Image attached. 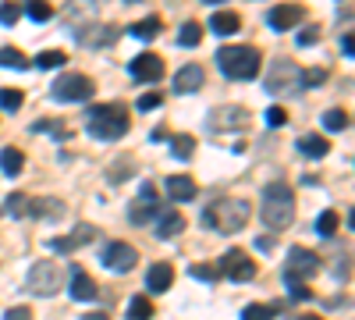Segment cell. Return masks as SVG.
Wrapping results in <instances>:
<instances>
[{
    "label": "cell",
    "mask_w": 355,
    "mask_h": 320,
    "mask_svg": "<svg viewBox=\"0 0 355 320\" xmlns=\"http://www.w3.org/2000/svg\"><path fill=\"white\" fill-rule=\"evenodd\" d=\"M0 68H11V71H25L28 68V57L15 47H0Z\"/></svg>",
    "instance_id": "cell-28"
},
{
    "label": "cell",
    "mask_w": 355,
    "mask_h": 320,
    "mask_svg": "<svg viewBox=\"0 0 355 320\" xmlns=\"http://www.w3.org/2000/svg\"><path fill=\"white\" fill-rule=\"evenodd\" d=\"M164 192H167V199H174V203H189V199H196L199 185L189 178V174H171V178L164 182Z\"/></svg>",
    "instance_id": "cell-18"
},
{
    "label": "cell",
    "mask_w": 355,
    "mask_h": 320,
    "mask_svg": "<svg viewBox=\"0 0 355 320\" xmlns=\"http://www.w3.org/2000/svg\"><path fill=\"white\" fill-rule=\"evenodd\" d=\"M299 320H323V317H299Z\"/></svg>",
    "instance_id": "cell-52"
},
{
    "label": "cell",
    "mask_w": 355,
    "mask_h": 320,
    "mask_svg": "<svg viewBox=\"0 0 355 320\" xmlns=\"http://www.w3.org/2000/svg\"><path fill=\"white\" fill-rule=\"evenodd\" d=\"M192 278H196V281H217L220 271H217L214 264H196V267H192Z\"/></svg>",
    "instance_id": "cell-40"
},
{
    "label": "cell",
    "mask_w": 355,
    "mask_h": 320,
    "mask_svg": "<svg viewBox=\"0 0 355 320\" xmlns=\"http://www.w3.org/2000/svg\"><path fill=\"white\" fill-rule=\"evenodd\" d=\"M160 18H146V22H135V25H128V33L135 36V40H153L157 33H160Z\"/></svg>",
    "instance_id": "cell-30"
},
{
    "label": "cell",
    "mask_w": 355,
    "mask_h": 320,
    "mask_svg": "<svg viewBox=\"0 0 355 320\" xmlns=\"http://www.w3.org/2000/svg\"><path fill=\"white\" fill-rule=\"evenodd\" d=\"M192 153H196V139L192 135H171V157L189 160Z\"/></svg>",
    "instance_id": "cell-29"
},
{
    "label": "cell",
    "mask_w": 355,
    "mask_h": 320,
    "mask_svg": "<svg viewBox=\"0 0 355 320\" xmlns=\"http://www.w3.org/2000/svg\"><path fill=\"white\" fill-rule=\"evenodd\" d=\"M266 125H270V128H284L288 125V110L284 107H270V110H266Z\"/></svg>",
    "instance_id": "cell-43"
},
{
    "label": "cell",
    "mask_w": 355,
    "mask_h": 320,
    "mask_svg": "<svg viewBox=\"0 0 355 320\" xmlns=\"http://www.w3.org/2000/svg\"><path fill=\"white\" fill-rule=\"evenodd\" d=\"M0 107L15 114V110L21 107V93H18V90H0Z\"/></svg>",
    "instance_id": "cell-41"
},
{
    "label": "cell",
    "mask_w": 355,
    "mask_h": 320,
    "mask_svg": "<svg viewBox=\"0 0 355 320\" xmlns=\"http://www.w3.org/2000/svg\"><path fill=\"white\" fill-rule=\"evenodd\" d=\"M28 217H36V221H57L64 214V203L61 199H53V196H43V199H28Z\"/></svg>",
    "instance_id": "cell-19"
},
{
    "label": "cell",
    "mask_w": 355,
    "mask_h": 320,
    "mask_svg": "<svg viewBox=\"0 0 355 320\" xmlns=\"http://www.w3.org/2000/svg\"><path fill=\"white\" fill-rule=\"evenodd\" d=\"M128 4H135V0H128Z\"/></svg>",
    "instance_id": "cell-53"
},
{
    "label": "cell",
    "mask_w": 355,
    "mask_h": 320,
    "mask_svg": "<svg viewBox=\"0 0 355 320\" xmlns=\"http://www.w3.org/2000/svg\"><path fill=\"white\" fill-rule=\"evenodd\" d=\"M117 40V25H85V28H78V43L82 47H89V50H100V47H107V43H114Z\"/></svg>",
    "instance_id": "cell-15"
},
{
    "label": "cell",
    "mask_w": 355,
    "mask_h": 320,
    "mask_svg": "<svg viewBox=\"0 0 355 320\" xmlns=\"http://www.w3.org/2000/svg\"><path fill=\"white\" fill-rule=\"evenodd\" d=\"M25 167V153L18 146H8V150H0V171L8 174V178H18Z\"/></svg>",
    "instance_id": "cell-24"
},
{
    "label": "cell",
    "mask_w": 355,
    "mask_h": 320,
    "mask_svg": "<svg viewBox=\"0 0 355 320\" xmlns=\"http://www.w3.org/2000/svg\"><path fill=\"white\" fill-rule=\"evenodd\" d=\"M153 217H160V203L157 199H135L132 203V210H128L132 224H150Z\"/></svg>",
    "instance_id": "cell-22"
},
{
    "label": "cell",
    "mask_w": 355,
    "mask_h": 320,
    "mask_svg": "<svg viewBox=\"0 0 355 320\" xmlns=\"http://www.w3.org/2000/svg\"><path fill=\"white\" fill-rule=\"evenodd\" d=\"M338 224H341V217H338V210H323L320 217H316V231L323 239H331L334 231H338Z\"/></svg>",
    "instance_id": "cell-32"
},
{
    "label": "cell",
    "mask_w": 355,
    "mask_h": 320,
    "mask_svg": "<svg viewBox=\"0 0 355 320\" xmlns=\"http://www.w3.org/2000/svg\"><path fill=\"white\" fill-rule=\"evenodd\" d=\"M206 125H210L214 135H220V132H245L252 125V118H249L245 107H234L231 103V107H214L210 118H206Z\"/></svg>",
    "instance_id": "cell-8"
},
{
    "label": "cell",
    "mask_w": 355,
    "mask_h": 320,
    "mask_svg": "<svg viewBox=\"0 0 355 320\" xmlns=\"http://www.w3.org/2000/svg\"><path fill=\"white\" fill-rule=\"evenodd\" d=\"M53 100H61V103H82L96 93V82L89 78V75H78V71H64L61 78L53 82Z\"/></svg>",
    "instance_id": "cell-6"
},
{
    "label": "cell",
    "mask_w": 355,
    "mask_h": 320,
    "mask_svg": "<svg viewBox=\"0 0 355 320\" xmlns=\"http://www.w3.org/2000/svg\"><path fill=\"white\" fill-rule=\"evenodd\" d=\"M266 93L270 96H299L302 93V68L295 61H288V57H277L266 68Z\"/></svg>",
    "instance_id": "cell-5"
},
{
    "label": "cell",
    "mask_w": 355,
    "mask_h": 320,
    "mask_svg": "<svg viewBox=\"0 0 355 320\" xmlns=\"http://www.w3.org/2000/svg\"><path fill=\"white\" fill-rule=\"evenodd\" d=\"M18 18H21L18 4H11V0H4V4H0V25H15Z\"/></svg>",
    "instance_id": "cell-42"
},
{
    "label": "cell",
    "mask_w": 355,
    "mask_h": 320,
    "mask_svg": "<svg viewBox=\"0 0 355 320\" xmlns=\"http://www.w3.org/2000/svg\"><path fill=\"white\" fill-rule=\"evenodd\" d=\"M174 285V267L171 264H153L150 271H146V288L157 296V292H167V288Z\"/></svg>",
    "instance_id": "cell-21"
},
{
    "label": "cell",
    "mask_w": 355,
    "mask_h": 320,
    "mask_svg": "<svg viewBox=\"0 0 355 320\" xmlns=\"http://www.w3.org/2000/svg\"><path fill=\"white\" fill-rule=\"evenodd\" d=\"M96 292H100L96 281L89 278L82 267H75V271H71V299H78V303H93Z\"/></svg>",
    "instance_id": "cell-20"
},
{
    "label": "cell",
    "mask_w": 355,
    "mask_h": 320,
    "mask_svg": "<svg viewBox=\"0 0 355 320\" xmlns=\"http://www.w3.org/2000/svg\"><path fill=\"white\" fill-rule=\"evenodd\" d=\"M341 53H345V57L355 53V50H352V36H341Z\"/></svg>",
    "instance_id": "cell-49"
},
{
    "label": "cell",
    "mask_w": 355,
    "mask_h": 320,
    "mask_svg": "<svg viewBox=\"0 0 355 320\" xmlns=\"http://www.w3.org/2000/svg\"><path fill=\"white\" fill-rule=\"evenodd\" d=\"M33 132H46V135H57V139H68V135H71V128H68L64 121H50V118L36 121V125H33Z\"/></svg>",
    "instance_id": "cell-36"
},
{
    "label": "cell",
    "mask_w": 355,
    "mask_h": 320,
    "mask_svg": "<svg viewBox=\"0 0 355 320\" xmlns=\"http://www.w3.org/2000/svg\"><path fill=\"white\" fill-rule=\"evenodd\" d=\"M64 25L68 28H85V25H93L96 22V0H68V8H64Z\"/></svg>",
    "instance_id": "cell-12"
},
{
    "label": "cell",
    "mask_w": 355,
    "mask_h": 320,
    "mask_svg": "<svg viewBox=\"0 0 355 320\" xmlns=\"http://www.w3.org/2000/svg\"><path fill=\"white\" fill-rule=\"evenodd\" d=\"M202 82H206L202 68H199V65H185V68H178V75H174V82H171V90H174L178 96H189V93L199 90Z\"/></svg>",
    "instance_id": "cell-16"
},
{
    "label": "cell",
    "mask_w": 355,
    "mask_h": 320,
    "mask_svg": "<svg viewBox=\"0 0 355 320\" xmlns=\"http://www.w3.org/2000/svg\"><path fill=\"white\" fill-rule=\"evenodd\" d=\"M160 103H164V96H160V93H146V96H139V100H135V107H139V110H157Z\"/></svg>",
    "instance_id": "cell-45"
},
{
    "label": "cell",
    "mask_w": 355,
    "mask_h": 320,
    "mask_svg": "<svg viewBox=\"0 0 355 320\" xmlns=\"http://www.w3.org/2000/svg\"><path fill=\"white\" fill-rule=\"evenodd\" d=\"M252 217V207L245 199H217L210 210H202V224L220 231V235H234V231H242Z\"/></svg>",
    "instance_id": "cell-3"
},
{
    "label": "cell",
    "mask_w": 355,
    "mask_h": 320,
    "mask_svg": "<svg viewBox=\"0 0 355 320\" xmlns=\"http://www.w3.org/2000/svg\"><path fill=\"white\" fill-rule=\"evenodd\" d=\"M220 278H231V281H252L256 278V260L245 253V249H227L217 264Z\"/></svg>",
    "instance_id": "cell-10"
},
{
    "label": "cell",
    "mask_w": 355,
    "mask_h": 320,
    "mask_svg": "<svg viewBox=\"0 0 355 320\" xmlns=\"http://www.w3.org/2000/svg\"><path fill=\"white\" fill-rule=\"evenodd\" d=\"M320 82H327V71H323V68H302V90L320 85Z\"/></svg>",
    "instance_id": "cell-39"
},
{
    "label": "cell",
    "mask_w": 355,
    "mask_h": 320,
    "mask_svg": "<svg viewBox=\"0 0 355 320\" xmlns=\"http://www.w3.org/2000/svg\"><path fill=\"white\" fill-rule=\"evenodd\" d=\"M96 235H100V231H96L93 224H78V228L71 231V235H64V239H53V242H50V249L64 256V253H75V249L89 246V242H93Z\"/></svg>",
    "instance_id": "cell-13"
},
{
    "label": "cell",
    "mask_w": 355,
    "mask_h": 320,
    "mask_svg": "<svg viewBox=\"0 0 355 320\" xmlns=\"http://www.w3.org/2000/svg\"><path fill=\"white\" fill-rule=\"evenodd\" d=\"M82 320H110L107 313H89V317H82Z\"/></svg>",
    "instance_id": "cell-50"
},
{
    "label": "cell",
    "mask_w": 355,
    "mask_h": 320,
    "mask_svg": "<svg viewBox=\"0 0 355 320\" xmlns=\"http://www.w3.org/2000/svg\"><path fill=\"white\" fill-rule=\"evenodd\" d=\"M202 4H227V0H202Z\"/></svg>",
    "instance_id": "cell-51"
},
{
    "label": "cell",
    "mask_w": 355,
    "mask_h": 320,
    "mask_svg": "<svg viewBox=\"0 0 355 320\" xmlns=\"http://www.w3.org/2000/svg\"><path fill=\"white\" fill-rule=\"evenodd\" d=\"M302 18H306V8H302V4H281V8H274L270 15H266L270 28H277V33H284V28H295Z\"/></svg>",
    "instance_id": "cell-17"
},
{
    "label": "cell",
    "mask_w": 355,
    "mask_h": 320,
    "mask_svg": "<svg viewBox=\"0 0 355 320\" xmlns=\"http://www.w3.org/2000/svg\"><path fill=\"white\" fill-rule=\"evenodd\" d=\"M259 217H263L266 228H274V231H284L295 221V196H291V189L284 182H270L263 189Z\"/></svg>",
    "instance_id": "cell-2"
},
{
    "label": "cell",
    "mask_w": 355,
    "mask_h": 320,
    "mask_svg": "<svg viewBox=\"0 0 355 320\" xmlns=\"http://www.w3.org/2000/svg\"><path fill=\"white\" fill-rule=\"evenodd\" d=\"M25 210H28V196L25 192H11L4 199V214L8 217H25Z\"/></svg>",
    "instance_id": "cell-33"
},
{
    "label": "cell",
    "mask_w": 355,
    "mask_h": 320,
    "mask_svg": "<svg viewBox=\"0 0 355 320\" xmlns=\"http://www.w3.org/2000/svg\"><path fill=\"white\" fill-rule=\"evenodd\" d=\"M277 310H281V306H259V303H256V306H245V310H242V320H274Z\"/></svg>",
    "instance_id": "cell-38"
},
{
    "label": "cell",
    "mask_w": 355,
    "mask_h": 320,
    "mask_svg": "<svg viewBox=\"0 0 355 320\" xmlns=\"http://www.w3.org/2000/svg\"><path fill=\"white\" fill-rule=\"evenodd\" d=\"M139 199H157V189H153L150 182H146V185H142V192H139Z\"/></svg>",
    "instance_id": "cell-48"
},
{
    "label": "cell",
    "mask_w": 355,
    "mask_h": 320,
    "mask_svg": "<svg viewBox=\"0 0 355 320\" xmlns=\"http://www.w3.org/2000/svg\"><path fill=\"white\" fill-rule=\"evenodd\" d=\"M323 128H327V132H345L348 128V110H341V107L327 110V114H323Z\"/></svg>",
    "instance_id": "cell-34"
},
{
    "label": "cell",
    "mask_w": 355,
    "mask_h": 320,
    "mask_svg": "<svg viewBox=\"0 0 355 320\" xmlns=\"http://www.w3.org/2000/svg\"><path fill=\"white\" fill-rule=\"evenodd\" d=\"M40 71H53V68H64L68 65V53L64 50H43L40 57H36V61H33Z\"/></svg>",
    "instance_id": "cell-27"
},
{
    "label": "cell",
    "mask_w": 355,
    "mask_h": 320,
    "mask_svg": "<svg viewBox=\"0 0 355 320\" xmlns=\"http://www.w3.org/2000/svg\"><path fill=\"white\" fill-rule=\"evenodd\" d=\"M57 288H61V267H57L53 260H40V264L28 267V292L57 296Z\"/></svg>",
    "instance_id": "cell-9"
},
{
    "label": "cell",
    "mask_w": 355,
    "mask_h": 320,
    "mask_svg": "<svg viewBox=\"0 0 355 320\" xmlns=\"http://www.w3.org/2000/svg\"><path fill=\"white\" fill-rule=\"evenodd\" d=\"M217 65L224 71V78H234V82H249L259 75V65L263 57L256 47H220L217 50Z\"/></svg>",
    "instance_id": "cell-4"
},
{
    "label": "cell",
    "mask_w": 355,
    "mask_h": 320,
    "mask_svg": "<svg viewBox=\"0 0 355 320\" xmlns=\"http://www.w3.org/2000/svg\"><path fill=\"white\" fill-rule=\"evenodd\" d=\"M185 228V217L178 210H160V224H157V239H171Z\"/></svg>",
    "instance_id": "cell-26"
},
{
    "label": "cell",
    "mask_w": 355,
    "mask_h": 320,
    "mask_svg": "<svg viewBox=\"0 0 355 320\" xmlns=\"http://www.w3.org/2000/svg\"><path fill=\"white\" fill-rule=\"evenodd\" d=\"M25 15L33 18V22H50V18H53V8L46 4V0H28V8H25Z\"/></svg>",
    "instance_id": "cell-37"
},
{
    "label": "cell",
    "mask_w": 355,
    "mask_h": 320,
    "mask_svg": "<svg viewBox=\"0 0 355 320\" xmlns=\"http://www.w3.org/2000/svg\"><path fill=\"white\" fill-rule=\"evenodd\" d=\"M210 28H214L217 36H234V33L242 28V18L234 15V11H217L214 22H210Z\"/></svg>",
    "instance_id": "cell-25"
},
{
    "label": "cell",
    "mask_w": 355,
    "mask_h": 320,
    "mask_svg": "<svg viewBox=\"0 0 355 320\" xmlns=\"http://www.w3.org/2000/svg\"><path fill=\"white\" fill-rule=\"evenodd\" d=\"M128 110L121 103H100V107H89L85 110V132L96 135L103 142H114V139H125L128 135Z\"/></svg>",
    "instance_id": "cell-1"
},
{
    "label": "cell",
    "mask_w": 355,
    "mask_h": 320,
    "mask_svg": "<svg viewBox=\"0 0 355 320\" xmlns=\"http://www.w3.org/2000/svg\"><path fill=\"white\" fill-rule=\"evenodd\" d=\"M4 320H33V310H28V306H11L4 313Z\"/></svg>",
    "instance_id": "cell-46"
},
{
    "label": "cell",
    "mask_w": 355,
    "mask_h": 320,
    "mask_svg": "<svg viewBox=\"0 0 355 320\" xmlns=\"http://www.w3.org/2000/svg\"><path fill=\"white\" fill-rule=\"evenodd\" d=\"M299 153L309 157V160H323V157L331 153V142L323 139V135H302L299 139Z\"/></svg>",
    "instance_id": "cell-23"
},
{
    "label": "cell",
    "mask_w": 355,
    "mask_h": 320,
    "mask_svg": "<svg viewBox=\"0 0 355 320\" xmlns=\"http://www.w3.org/2000/svg\"><path fill=\"white\" fill-rule=\"evenodd\" d=\"M288 288H291V299H299V303H306V299H313L306 285H288Z\"/></svg>",
    "instance_id": "cell-47"
},
{
    "label": "cell",
    "mask_w": 355,
    "mask_h": 320,
    "mask_svg": "<svg viewBox=\"0 0 355 320\" xmlns=\"http://www.w3.org/2000/svg\"><path fill=\"white\" fill-rule=\"evenodd\" d=\"M316 40H320V25H306L302 33H299V40H295V43H299V47H313Z\"/></svg>",
    "instance_id": "cell-44"
},
{
    "label": "cell",
    "mask_w": 355,
    "mask_h": 320,
    "mask_svg": "<svg viewBox=\"0 0 355 320\" xmlns=\"http://www.w3.org/2000/svg\"><path fill=\"white\" fill-rule=\"evenodd\" d=\"M153 317V303L146 299V296H135L132 306H128V317L125 320H150Z\"/></svg>",
    "instance_id": "cell-35"
},
{
    "label": "cell",
    "mask_w": 355,
    "mask_h": 320,
    "mask_svg": "<svg viewBox=\"0 0 355 320\" xmlns=\"http://www.w3.org/2000/svg\"><path fill=\"white\" fill-rule=\"evenodd\" d=\"M320 274V256L302 249V246H295L288 253V264H284V285H306Z\"/></svg>",
    "instance_id": "cell-7"
},
{
    "label": "cell",
    "mask_w": 355,
    "mask_h": 320,
    "mask_svg": "<svg viewBox=\"0 0 355 320\" xmlns=\"http://www.w3.org/2000/svg\"><path fill=\"white\" fill-rule=\"evenodd\" d=\"M178 43L189 47V50L199 47V43H202V25H199V22H185V25H182V33H178Z\"/></svg>",
    "instance_id": "cell-31"
},
{
    "label": "cell",
    "mask_w": 355,
    "mask_h": 320,
    "mask_svg": "<svg viewBox=\"0 0 355 320\" xmlns=\"http://www.w3.org/2000/svg\"><path fill=\"white\" fill-rule=\"evenodd\" d=\"M128 71H132V78H139V82H160L164 78V61L157 53H139L135 61L128 65Z\"/></svg>",
    "instance_id": "cell-14"
},
{
    "label": "cell",
    "mask_w": 355,
    "mask_h": 320,
    "mask_svg": "<svg viewBox=\"0 0 355 320\" xmlns=\"http://www.w3.org/2000/svg\"><path fill=\"white\" fill-rule=\"evenodd\" d=\"M135 264H139V253H135V246H128V242H110V246L103 249V267L114 271V274H128Z\"/></svg>",
    "instance_id": "cell-11"
}]
</instances>
